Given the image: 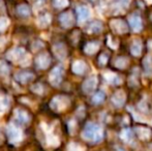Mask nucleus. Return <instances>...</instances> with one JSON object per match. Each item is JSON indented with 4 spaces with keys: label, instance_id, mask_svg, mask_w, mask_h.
I'll list each match as a JSON object with an SVG mask.
<instances>
[{
    "label": "nucleus",
    "instance_id": "2eb2a0df",
    "mask_svg": "<svg viewBox=\"0 0 152 151\" xmlns=\"http://www.w3.org/2000/svg\"><path fill=\"white\" fill-rule=\"evenodd\" d=\"M52 22V17H51L50 14L48 12H45V14L40 15L39 17L37 18V21H36V24L39 28L45 29L49 26Z\"/></svg>",
    "mask_w": 152,
    "mask_h": 151
},
{
    "label": "nucleus",
    "instance_id": "f03ea898",
    "mask_svg": "<svg viewBox=\"0 0 152 151\" xmlns=\"http://www.w3.org/2000/svg\"><path fill=\"white\" fill-rule=\"evenodd\" d=\"M6 133H7L10 142L12 144H18L19 142H21L23 139L22 131H21L18 126L12 124V123L7 125V127H6Z\"/></svg>",
    "mask_w": 152,
    "mask_h": 151
},
{
    "label": "nucleus",
    "instance_id": "dca6fc26",
    "mask_svg": "<svg viewBox=\"0 0 152 151\" xmlns=\"http://www.w3.org/2000/svg\"><path fill=\"white\" fill-rule=\"evenodd\" d=\"M15 117H16L17 121L19 123H21V124H27L30 121L29 114L22 109H16V111H15Z\"/></svg>",
    "mask_w": 152,
    "mask_h": 151
},
{
    "label": "nucleus",
    "instance_id": "c85d7f7f",
    "mask_svg": "<svg viewBox=\"0 0 152 151\" xmlns=\"http://www.w3.org/2000/svg\"><path fill=\"white\" fill-rule=\"evenodd\" d=\"M8 25H10V20L7 18H5V17L0 18V32L5 30L8 27Z\"/></svg>",
    "mask_w": 152,
    "mask_h": 151
},
{
    "label": "nucleus",
    "instance_id": "b1692460",
    "mask_svg": "<svg viewBox=\"0 0 152 151\" xmlns=\"http://www.w3.org/2000/svg\"><path fill=\"white\" fill-rule=\"evenodd\" d=\"M10 65L3 60H0V77H6L10 74Z\"/></svg>",
    "mask_w": 152,
    "mask_h": 151
},
{
    "label": "nucleus",
    "instance_id": "0eeeda50",
    "mask_svg": "<svg viewBox=\"0 0 152 151\" xmlns=\"http://www.w3.org/2000/svg\"><path fill=\"white\" fill-rule=\"evenodd\" d=\"M35 64L37 69H47L51 64V57L50 54L47 52H44L39 54L35 58Z\"/></svg>",
    "mask_w": 152,
    "mask_h": 151
},
{
    "label": "nucleus",
    "instance_id": "9d476101",
    "mask_svg": "<svg viewBox=\"0 0 152 151\" xmlns=\"http://www.w3.org/2000/svg\"><path fill=\"white\" fill-rule=\"evenodd\" d=\"M52 51H53V54H54L58 59H60V60H63V59L66 57V55H67L66 47H65V44H62V42L55 44L52 48Z\"/></svg>",
    "mask_w": 152,
    "mask_h": 151
},
{
    "label": "nucleus",
    "instance_id": "a878e982",
    "mask_svg": "<svg viewBox=\"0 0 152 151\" xmlns=\"http://www.w3.org/2000/svg\"><path fill=\"white\" fill-rule=\"evenodd\" d=\"M127 63H128V60L125 57H118V58H116L114 60L115 66L118 67V69H124V67L127 65Z\"/></svg>",
    "mask_w": 152,
    "mask_h": 151
},
{
    "label": "nucleus",
    "instance_id": "f704fd0d",
    "mask_svg": "<svg viewBox=\"0 0 152 151\" xmlns=\"http://www.w3.org/2000/svg\"><path fill=\"white\" fill-rule=\"evenodd\" d=\"M68 151H83V149L77 144H70L68 147Z\"/></svg>",
    "mask_w": 152,
    "mask_h": 151
},
{
    "label": "nucleus",
    "instance_id": "c9c22d12",
    "mask_svg": "<svg viewBox=\"0 0 152 151\" xmlns=\"http://www.w3.org/2000/svg\"><path fill=\"white\" fill-rule=\"evenodd\" d=\"M114 2H116L119 6H126L128 3H129L130 0H113Z\"/></svg>",
    "mask_w": 152,
    "mask_h": 151
},
{
    "label": "nucleus",
    "instance_id": "58836bf2",
    "mask_svg": "<svg viewBox=\"0 0 152 151\" xmlns=\"http://www.w3.org/2000/svg\"><path fill=\"white\" fill-rule=\"evenodd\" d=\"M1 142H2V136L0 135V143H1Z\"/></svg>",
    "mask_w": 152,
    "mask_h": 151
},
{
    "label": "nucleus",
    "instance_id": "72a5a7b5",
    "mask_svg": "<svg viewBox=\"0 0 152 151\" xmlns=\"http://www.w3.org/2000/svg\"><path fill=\"white\" fill-rule=\"evenodd\" d=\"M108 62V55L107 54H102L98 58V63L100 65H104L106 63Z\"/></svg>",
    "mask_w": 152,
    "mask_h": 151
},
{
    "label": "nucleus",
    "instance_id": "5701e85b",
    "mask_svg": "<svg viewBox=\"0 0 152 151\" xmlns=\"http://www.w3.org/2000/svg\"><path fill=\"white\" fill-rule=\"evenodd\" d=\"M104 98H106V94H104V92H102V91H97V92L92 96L91 101L94 105H99V104H102V101H104Z\"/></svg>",
    "mask_w": 152,
    "mask_h": 151
},
{
    "label": "nucleus",
    "instance_id": "aec40b11",
    "mask_svg": "<svg viewBox=\"0 0 152 151\" xmlns=\"http://www.w3.org/2000/svg\"><path fill=\"white\" fill-rule=\"evenodd\" d=\"M142 42L140 39H134L130 46V52L134 56H139L142 53Z\"/></svg>",
    "mask_w": 152,
    "mask_h": 151
},
{
    "label": "nucleus",
    "instance_id": "e433bc0d",
    "mask_svg": "<svg viewBox=\"0 0 152 151\" xmlns=\"http://www.w3.org/2000/svg\"><path fill=\"white\" fill-rule=\"evenodd\" d=\"M42 47H44V44H42V42H40L39 40H36V42L32 44V48H33V50H35V51L38 50L39 48H42Z\"/></svg>",
    "mask_w": 152,
    "mask_h": 151
},
{
    "label": "nucleus",
    "instance_id": "393cba45",
    "mask_svg": "<svg viewBox=\"0 0 152 151\" xmlns=\"http://www.w3.org/2000/svg\"><path fill=\"white\" fill-rule=\"evenodd\" d=\"M10 107V99L7 97H0V114H3Z\"/></svg>",
    "mask_w": 152,
    "mask_h": 151
},
{
    "label": "nucleus",
    "instance_id": "a211bd4d",
    "mask_svg": "<svg viewBox=\"0 0 152 151\" xmlns=\"http://www.w3.org/2000/svg\"><path fill=\"white\" fill-rule=\"evenodd\" d=\"M86 30L88 33H98L102 30V24L99 21H93L89 23L86 27Z\"/></svg>",
    "mask_w": 152,
    "mask_h": 151
},
{
    "label": "nucleus",
    "instance_id": "ea45409f",
    "mask_svg": "<svg viewBox=\"0 0 152 151\" xmlns=\"http://www.w3.org/2000/svg\"><path fill=\"white\" fill-rule=\"evenodd\" d=\"M90 1H92V2H94V1H96V0H90Z\"/></svg>",
    "mask_w": 152,
    "mask_h": 151
},
{
    "label": "nucleus",
    "instance_id": "cd10ccee",
    "mask_svg": "<svg viewBox=\"0 0 152 151\" xmlns=\"http://www.w3.org/2000/svg\"><path fill=\"white\" fill-rule=\"evenodd\" d=\"M68 4H69L68 0H53V5L56 8H58V9L66 7Z\"/></svg>",
    "mask_w": 152,
    "mask_h": 151
},
{
    "label": "nucleus",
    "instance_id": "4be33fe9",
    "mask_svg": "<svg viewBox=\"0 0 152 151\" xmlns=\"http://www.w3.org/2000/svg\"><path fill=\"white\" fill-rule=\"evenodd\" d=\"M137 133H138L139 138H141L143 140L149 139L151 137V131L148 127H145V126L137 127Z\"/></svg>",
    "mask_w": 152,
    "mask_h": 151
},
{
    "label": "nucleus",
    "instance_id": "bb28decb",
    "mask_svg": "<svg viewBox=\"0 0 152 151\" xmlns=\"http://www.w3.org/2000/svg\"><path fill=\"white\" fill-rule=\"evenodd\" d=\"M31 90H32V92L36 93V94L42 95V94H44V92H45V87L42 86V84H39V83H36L33 86H31Z\"/></svg>",
    "mask_w": 152,
    "mask_h": 151
},
{
    "label": "nucleus",
    "instance_id": "6ab92c4d",
    "mask_svg": "<svg viewBox=\"0 0 152 151\" xmlns=\"http://www.w3.org/2000/svg\"><path fill=\"white\" fill-rule=\"evenodd\" d=\"M99 49V44L97 42H89L86 44V46L84 47V51L86 54L88 55H93Z\"/></svg>",
    "mask_w": 152,
    "mask_h": 151
},
{
    "label": "nucleus",
    "instance_id": "7ed1b4c3",
    "mask_svg": "<svg viewBox=\"0 0 152 151\" xmlns=\"http://www.w3.org/2000/svg\"><path fill=\"white\" fill-rule=\"evenodd\" d=\"M68 105H69V99L63 95H57L50 103L51 109L55 112H62L68 107Z\"/></svg>",
    "mask_w": 152,
    "mask_h": 151
},
{
    "label": "nucleus",
    "instance_id": "9b49d317",
    "mask_svg": "<svg viewBox=\"0 0 152 151\" xmlns=\"http://www.w3.org/2000/svg\"><path fill=\"white\" fill-rule=\"evenodd\" d=\"M128 22H129V26L132 27V29L134 31L138 32V31L142 30L143 23H142V19H141V17L139 16V15H137V14L132 15V16L129 17Z\"/></svg>",
    "mask_w": 152,
    "mask_h": 151
},
{
    "label": "nucleus",
    "instance_id": "2f4dec72",
    "mask_svg": "<svg viewBox=\"0 0 152 151\" xmlns=\"http://www.w3.org/2000/svg\"><path fill=\"white\" fill-rule=\"evenodd\" d=\"M19 63H20L22 66H29V65L31 64V57L29 56L28 54H26L24 58H23Z\"/></svg>",
    "mask_w": 152,
    "mask_h": 151
},
{
    "label": "nucleus",
    "instance_id": "4468645a",
    "mask_svg": "<svg viewBox=\"0 0 152 151\" xmlns=\"http://www.w3.org/2000/svg\"><path fill=\"white\" fill-rule=\"evenodd\" d=\"M90 9L87 6L80 5L77 7V16H78V20L80 22H85V21L88 20L89 17H90Z\"/></svg>",
    "mask_w": 152,
    "mask_h": 151
},
{
    "label": "nucleus",
    "instance_id": "6e6552de",
    "mask_svg": "<svg viewBox=\"0 0 152 151\" xmlns=\"http://www.w3.org/2000/svg\"><path fill=\"white\" fill-rule=\"evenodd\" d=\"M59 22L61 26L64 28H70L75 24V17L72 12H65L60 15L59 17Z\"/></svg>",
    "mask_w": 152,
    "mask_h": 151
},
{
    "label": "nucleus",
    "instance_id": "20e7f679",
    "mask_svg": "<svg viewBox=\"0 0 152 151\" xmlns=\"http://www.w3.org/2000/svg\"><path fill=\"white\" fill-rule=\"evenodd\" d=\"M64 71L61 66H56L51 71L49 75V81L54 87H58L61 84L62 79H63Z\"/></svg>",
    "mask_w": 152,
    "mask_h": 151
},
{
    "label": "nucleus",
    "instance_id": "c756f323",
    "mask_svg": "<svg viewBox=\"0 0 152 151\" xmlns=\"http://www.w3.org/2000/svg\"><path fill=\"white\" fill-rule=\"evenodd\" d=\"M106 79L109 81L110 83H112V84H119V78L117 76H115V75H113V74H110V73H108L106 75Z\"/></svg>",
    "mask_w": 152,
    "mask_h": 151
},
{
    "label": "nucleus",
    "instance_id": "ddd939ff",
    "mask_svg": "<svg viewBox=\"0 0 152 151\" xmlns=\"http://www.w3.org/2000/svg\"><path fill=\"white\" fill-rule=\"evenodd\" d=\"M72 69L76 75H84L88 69V66L83 60H76L72 63Z\"/></svg>",
    "mask_w": 152,
    "mask_h": 151
},
{
    "label": "nucleus",
    "instance_id": "423d86ee",
    "mask_svg": "<svg viewBox=\"0 0 152 151\" xmlns=\"http://www.w3.org/2000/svg\"><path fill=\"white\" fill-rule=\"evenodd\" d=\"M26 54H27L26 51L23 48H14L10 52H7L6 57H7V59L14 61V62H20Z\"/></svg>",
    "mask_w": 152,
    "mask_h": 151
},
{
    "label": "nucleus",
    "instance_id": "473e14b6",
    "mask_svg": "<svg viewBox=\"0 0 152 151\" xmlns=\"http://www.w3.org/2000/svg\"><path fill=\"white\" fill-rule=\"evenodd\" d=\"M144 64H145V69H146L149 74H151L152 73V59L146 58L144 60Z\"/></svg>",
    "mask_w": 152,
    "mask_h": 151
},
{
    "label": "nucleus",
    "instance_id": "39448f33",
    "mask_svg": "<svg viewBox=\"0 0 152 151\" xmlns=\"http://www.w3.org/2000/svg\"><path fill=\"white\" fill-rule=\"evenodd\" d=\"M111 29L115 33L124 34L128 31V26L122 19H114V20L111 21Z\"/></svg>",
    "mask_w": 152,
    "mask_h": 151
},
{
    "label": "nucleus",
    "instance_id": "f257e3e1",
    "mask_svg": "<svg viewBox=\"0 0 152 151\" xmlns=\"http://www.w3.org/2000/svg\"><path fill=\"white\" fill-rule=\"evenodd\" d=\"M82 136L86 141L92 142V143H97V142H100L102 140L104 131L98 124L89 122L85 126Z\"/></svg>",
    "mask_w": 152,
    "mask_h": 151
},
{
    "label": "nucleus",
    "instance_id": "f8f14e48",
    "mask_svg": "<svg viewBox=\"0 0 152 151\" xmlns=\"http://www.w3.org/2000/svg\"><path fill=\"white\" fill-rule=\"evenodd\" d=\"M15 79L18 82H20L21 84H27V83L34 80V75L30 71H20V73L16 74Z\"/></svg>",
    "mask_w": 152,
    "mask_h": 151
},
{
    "label": "nucleus",
    "instance_id": "f3484780",
    "mask_svg": "<svg viewBox=\"0 0 152 151\" xmlns=\"http://www.w3.org/2000/svg\"><path fill=\"white\" fill-rule=\"evenodd\" d=\"M125 98H126L125 93L122 90H118L116 92H114V94L112 95V103L116 107H121L125 103Z\"/></svg>",
    "mask_w": 152,
    "mask_h": 151
},
{
    "label": "nucleus",
    "instance_id": "7c9ffc66",
    "mask_svg": "<svg viewBox=\"0 0 152 151\" xmlns=\"http://www.w3.org/2000/svg\"><path fill=\"white\" fill-rule=\"evenodd\" d=\"M121 137L123 138L125 141H127V142L132 141V131H130V129H124V131H122V136H121Z\"/></svg>",
    "mask_w": 152,
    "mask_h": 151
},
{
    "label": "nucleus",
    "instance_id": "1a4fd4ad",
    "mask_svg": "<svg viewBox=\"0 0 152 151\" xmlns=\"http://www.w3.org/2000/svg\"><path fill=\"white\" fill-rule=\"evenodd\" d=\"M96 87H97V78H96L95 76L89 77L82 85L83 91H84V93H86V94H89V93L93 92Z\"/></svg>",
    "mask_w": 152,
    "mask_h": 151
},
{
    "label": "nucleus",
    "instance_id": "4c0bfd02",
    "mask_svg": "<svg viewBox=\"0 0 152 151\" xmlns=\"http://www.w3.org/2000/svg\"><path fill=\"white\" fill-rule=\"evenodd\" d=\"M5 44H6V37H4V36L0 37V49L3 48V47L5 46Z\"/></svg>",
    "mask_w": 152,
    "mask_h": 151
},
{
    "label": "nucleus",
    "instance_id": "412c9836",
    "mask_svg": "<svg viewBox=\"0 0 152 151\" xmlns=\"http://www.w3.org/2000/svg\"><path fill=\"white\" fill-rule=\"evenodd\" d=\"M17 12L19 16L23 17V18H28L31 15V8L27 4H20L17 7Z\"/></svg>",
    "mask_w": 152,
    "mask_h": 151
}]
</instances>
